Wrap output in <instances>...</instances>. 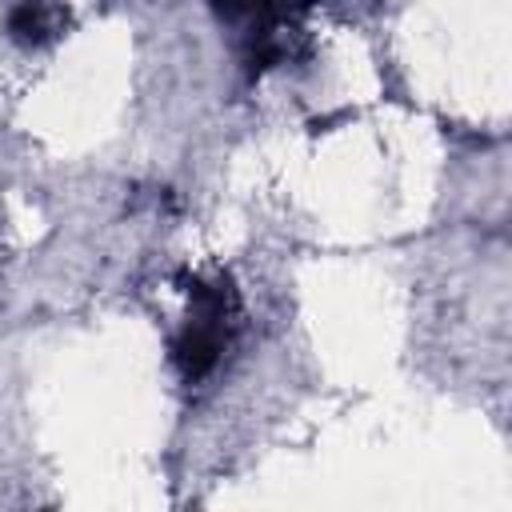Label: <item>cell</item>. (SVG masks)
Returning <instances> with one entry per match:
<instances>
[{"label":"cell","mask_w":512,"mask_h":512,"mask_svg":"<svg viewBox=\"0 0 512 512\" xmlns=\"http://www.w3.org/2000/svg\"><path fill=\"white\" fill-rule=\"evenodd\" d=\"M228 332H232V292H224L220 284H196L188 320L172 344V356H176L184 380H200L216 368V360L228 344Z\"/></svg>","instance_id":"cell-1"},{"label":"cell","mask_w":512,"mask_h":512,"mask_svg":"<svg viewBox=\"0 0 512 512\" xmlns=\"http://www.w3.org/2000/svg\"><path fill=\"white\" fill-rule=\"evenodd\" d=\"M220 8V16L236 20V24H260V28H276L296 20L304 8H312L316 0H212Z\"/></svg>","instance_id":"cell-2"}]
</instances>
